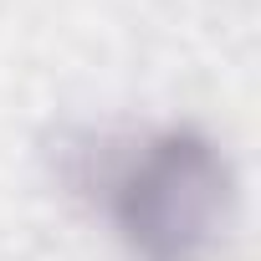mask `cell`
I'll list each match as a JSON object with an SVG mask.
<instances>
[{"mask_svg": "<svg viewBox=\"0 0 261 261\" xmlns=\"http://www.w3.org/2000/svg\"><path fill=\"white\" fill-rule=\"evenodd\" d=\"M92 190L134 261H210L236 210V169L195 123H169L97 159Z\"/></svg>", "mask_w": 261, "mask_h": 261, "instance_id": "obj_1", "label": "cell"}]
</instances>
